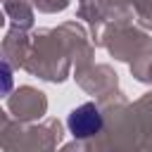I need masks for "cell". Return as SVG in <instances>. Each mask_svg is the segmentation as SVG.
<instances>
[{"label":"cell","mask_w":152,"mask_h":152,"mask_svg":"<svg viewBox=\"0 0 152 152\" xmlns=\"http://www.w3.org/2000/svg\"><path fill=\"white\" fill-rule=\"evenodd\" d=\"M12 86H14V76H12V66H10V62L2 57V52H0V97H5L10 90H12Z\"/></svg>","instance_id":"7a4b0ae2"},{"label":"cell","mask_w":152,"mask_h":152,"mask_svg":"<svg viewBox=\"0 0 152 152\" xmlns=\"http://www.w3.org/2000/svg\"><path fill=\"white\" fill-rule=\"evenodd\" d=\"M66 126H69V131H71L74 138H90V135L100 133L102 126H104L102 112H100L97 104L86 102V104L71 109V114H69V119H66Z\"/></svg>","instance_id":"6da1fadb"}]
</instances>
